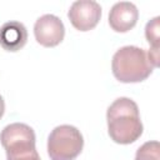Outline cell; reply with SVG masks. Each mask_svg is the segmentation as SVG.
Instances as JSON below:
<instances>
[{"label": "cell", "instance_id": "obj_1", "mask_svg": "<svg viewBox=\"0 0 160 160\" xmlns=\"http://www.w3.org/2000/svg\"><path fill=\"white\" fill-rule=\"evenodd\" d=\"M106 120L109 136L116 144L128 145L135 142L144 130L139 108L129 98L116 99L108 108Z\"/></svg>", "mask_w": 160, "mask_h": 160}, {"label": "cell", "instance_id": "obj_2", "mask_svg": "<svg viewBox=\"0 0 160 160\" xmlns=\"http://www.w3.org/2000/svg\"><path fill=\"white\" fill-rule=\"evenodd\" d=\"M111 69L114 76L120 82H140L151 75L154 66L144 49L128 45L120 48L114 54Z\"/></svg>", "mask_w": 160, "mask_h": 160}, {"label": "cell", "instance_id": "obj_3", "mask_svg": "<svg viewBox=\"0 0 160 160\" xmlns=\"http://www.w3.org/2000/svg\"><path fill=\"white\" fill-rule=\"evenodd\" d=\"M35 140L32 128L22 122L6 125L0 134L8 160H41L35 148Z\"/></svg>", "mask_w": 160, "mask_h": 160}, {"label": "cell", "instance_id": "obj_4", "mask_svg": "<svg viewBox=\"0 0 160 160\" xmlns=\"http://www.w3.org/2000/svg\"><path fill=\"white\" fill-rule=\"evenodd\" d=\"M82 146V135L72 125H59L48 138L50 160H75L80 155Z\"/></svg>", "mask_w": 160, "mask_h": 160}, {"label": "cell", "instance_id": "obj_5", "mask_svg": "<svg viewBox=\"0 0 160 160\" xmlns=\"http://www.w3.org/2000/svg\"><path fill=\"white\" fill-rule=\"evenodd\" d=\"M68 18L76 30L89 31L98 25L101 18V6L94 0H78L71 4Z\"/></svg>", "mask_w": 160, "mask_h": 160}, {"label": "cell", "instance_id": "obj_6", "mask_svg": "<svg viewBox=\"0 0 160 160\" xmlns=\"http://www.w3.org/2000/svg\"><path fill=\"white\" fill-rule=\"evenodd\" d=\"M34 35L40 45L45 48H54L64 40L65 26L58 16L45 14L35 21Z\"/></svg>", "mask_w": 160, "mask_h": 160}, {"label": "cell", "instance_id": "obj_7", "mask_svg": "<svg viewBox=\"0 0 160 160\" xmlns=\"http://www.w3.org/2000/svg\"><path fill=\"white\" fill-rule=\"evenodd\" d=\"M139 19L138 8L129 1H120L112 5L109 12V25L116 32L131 30Z\"/></svg>", "mask_w": 160, "mask_h": 160}, {"label": "cell", "instance_id": "obj_8", "mask_svg": "<svg viewBox=\"0 0 160 160\" xmlns=\"http://www.w3.org/2000/svg\"><path fill=\"white\" fill-rule=\"evenodd\" d=\"M28 41V31L20 21H8L0 28V46L6 51H18Z\"/></svg>", "mask_w": 160, "mask_h": 160}, {"label": "cell", "instance_id": "obj_9", "mask_svg": "<svg viewBox=\"0 0 160 160\" xmlns=\"http://www.w3.org/2000/svg\"><path fill=\"white\" fill-rule=\"evenodd\" d=\"M135 160H160V145L156 140L142 144L135 155Z\"/></svg>", "mask_w": 160, "mask_h": 160}, {"label": "cell", "instance_id": "obj_10", "mask_svg": "<svg viewBox=\"0 0 160 160\" xmlns=\"http://www.w3.org/2000/svg\"><path fill=\"white\" fill-rule=\"evenodd\" d=\"M159 20H160L159 16L151 19L146 24V28H145L146 40L149 41V44L151 45L152 49H159L160 48V42H159Z\"/></svg>", "mask_w": 160, "mask_h": 160}, {"label": "cell", "instance_id": "obj_11", "mask_svg": "<svg viewBox=\"0 0 160 160\" xmlns=\"http://www.w3.org/2000/svg\"><path fill=\"white\" fill-rule=\"evenodd\" d=\"M4 111H5V102H4L2 96L0 95V119H1L2 115H4Z\"/></svg>", "mask_w": 160, "mask_h": 160}]
</instances>
